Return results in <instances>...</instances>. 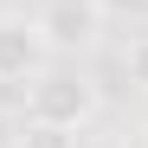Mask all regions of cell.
Masks as SVG:
<instances>
[{"label": "cell", "mask_w": 148, "mask_h": 148, "mask_svg": "<svg viewBox=\"0 0 148 148\" xmlns=\"http://www.w3.org/2000/svg\"><path fill=\"white\" fill-rule=\"evenodd\" d=\"M103 110L97 77H84L77 64H45L26 84V122H52V129H84Z\"/></svg>", "instance_id": "cell-1"}, {"label": "cell", "mask_w": 148, "mask_h": 148, "mask_svg": "<svg viewBox=\"0 0 148 148\" xmlns=\"http://www.w3.org/2000/svg\"><path fill=\"white\" fill-rule=\"evenodd\" d=\"M116 64H122V77H129V90L148 97V32H129V39H122Z\"/></svg>", "instance_id": "cell-4"}, {"label": "cell", "mask_w": 148, "mask_h": 148, "mask_svg": "<svg viewBox=\"0 0 148 148\" xmlns=\"http://www.w3.org/2000/svg\"><path fill=\"white\" fill-rule=\"evenodd\" d=\"M32 19H39L45 45H52V58H77L103 39V7L97 0H45Z\"/></svg>", "instance_id": "cell-2"}, {"label": "cell", "mask_w": 148, "mask_h": 148, "mask_svg": "<svg viewBox=\"0 0 148 148\" xmlns=\"http://www.w3.org/2000/svg\"><path fill=\"white\" fill-rule=\"evenodd\" d=\"M45 64H52V45H45L39 19L0 13V84H32Z\"/></svg>", "instance_id": "cell-3"}, {"label": "cell", "mask_w": 148, "mask_h": 148, "mask_svg": "<svg viewBox=\"0 0 148 148\" xmlns=\"http://www.w3.org/2000/svg\"><path fill=\"white\" fill-rule=\"evenodd\" d=\"M13 148H77V129H52V122H19Z\"/></svg>", "instance_id": "cell-5"}, {"label": "cell", "mask_w": 148, "mask_h": 148, "mask_svg": "<svg viewBox=\"0 0 148 148\" xmlns=\"http://www.w3.org/2000/svg\"><path fill=\"white\" fill-rule=\"evenodd\" d=\"M19 122H26V116H0V148H13V142H19Z\"/></svg>", "instance_id": "cell-6"}]
</instances>
